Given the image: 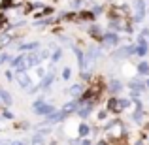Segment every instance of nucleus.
I'll return each instance as SVG.
<instances>
[{
    "label": "nucleus",
    "mask_w": 149,
    "mask_h": 145,
    "mask_svg": "<svg viewBox=\"0 0 149 145\" xmlns=\"http://www.w3.org/2000/svg\"><path fill=\"white\" fill-rule=\"evenodd\" d=\"M10 66L15 70V72H26V68H30L29 66V53H21L19 57L11 58Z\"/></svg>",
    "instance_id": "nucleus-1"
},
{
    "label": "nucleus",
    "mask_w": 149,
    "mask_h": 145,
    "mask_svg": "<svg viewBox=\"0 0 149 145\" xmlns=\"http://www.w3.org/2000/svg\"><path fill=\"white\" fill-rule=\"evenodd\" d=\"M13 79L17 81V85L21 89H29L30 85H32V77H30L26 72H15V77H13Z\"/></svg>",
    "instance_id": "nucleus-2"
},
{
    "label": "nucleus",
    "mask_w": 149,
    "mask_h": 145,
    "mask_svg": "<svg viewBox=\"0 0 149 145\" xmlns=\"http://www.w3.org/2000/svg\"><path fill=\"white\" fill-rule=\"evenodd\" d=\"M53 83H55V72H53V68H51L49 72H47V74H45V76L40 79V91L47 92V89H49Z\"/></svg>",
    "instance_id": "nucleus-3"
},
{
    "label": "nucleus",
    "mask_w": 149,
    "mask_h": 145,
    "mask_svg": "<svg viewBox=\"0 0 149 145\" xmlns=\"http://www.w3.org/2000/svg\"><path fill=\"white\" fill-rule=\"evenodd\" d=\"M53 111H57V109H55V105H53V104H47V102H44L40 108L34 109V113H36V115H42V117H47V115H51Z\"/></svg>",
    "instance_id": "nucleus-4"
},
{
    "label": "nucleus",
    "mask_w": 149,
    "mask_h": 145,
    "mask_svg": "<svg viewBox=\"0 0 149 145\" xmlns=\"http://www.w3.org/2000/svg\"><path fill=\"white\" fill-rule=\"evenodd\" d=\"M40 42H29V44H19L17 49L21 51V53H32V51H38L40 49Z\"/></svg>",
    "instance_id": "nucleus-5"
},
{
    "label": "nucleus",
    "mask_w": 149,
    "mask_h": 145,
    "mask_svg": "<svg viewBox=\"0 0 149 145\" xmlns=\"http://www.w3.org/2000/svg\"><path fill=\"white\" fill-rule=\"evenodd\" d=\"M0 102H2L4 105H11L13 104V98L8 91H4V89H0Z\"/></svg>",
    "instance_id": "nucleus-6"
},
{
    "label": "nucleus",
    "mask_w": 149,
    "mask_h": 145,
    "mask_svg": "<svg viewBox=\"0 0 149 145\" xmlns=\"http://www.w3.org/2000/svg\"><path fill=\"white\" fill-rule=\"evenodd\" d=\"M81 92H83V85H81V83H76V85H72V87L68 89V94L74 96V98L81 96Z\"/></svg>",
    "instance_id": "nucleus-7"
},
{
    "label": "nucleus",
    "mask_w": 149,
    "mask_h": 145,
    "mask_svg": "<svg viewBox=\"0 0 149 145\" xmlns=\"http://www.w3.org/2000/svg\"><path fill=\"white\" fill-rule=\"evenodd\" d=\"M134 11H136V21H140L143 17V2L142 0H136L134 2Z\"/></svg>",
    "instance_id": "nucleus-8"
},
{
    "label": "nucleus",
    "mask_w": 149,
    "mask_h": 145,
    "mask_svg": "<svg viewBox=\"0 0 149 145\" xmlns=\"http://www.w3.org/2000/svg\"><path fill=\"white\" fill-rule=\"evenodd\" d=\"M11 42H13V34H11V32L2 34V36H0V49H2V47H6L8 44H11Z\"/></svg>",
    "instance_id": "nucleus-9"
},
{
    "label": "nucleus",
    "mask_w": 149,
    "mask_h": 145,
    "mask_svg": "<svg viewBox=\"0 0 149 145\" xmlns=\"http://www.w3.org/2000/svg\"><path fill=\"white\" fill-rule=\"evenodd\" d=\"M61 57H62V49H61V47H55L53 53H51V66L57 64V62L61 60Z\"/></svg>",
    "instance_id": "nucleus-10"
},
{
    "label": "nucleus",
    "mask_w": 149,
    "mask_h": 145,
    "mask_svg": "<svg viewBox=\"0 0 149 145\" xmlns=\"http://www.w3.org/2000/svg\"><path fill=\"white\" fill-rule=\"evenodd\" d=\"M44 142H45V138L36 132V134L32 136V139H30V145H44Z\"/></svg>",
    "instance_id": "nucleus-11"
},
{
    "label": "nucleus",
    "mask_w": 149,
    "mask_h": 145,
    "mask_svg": "<svg viewBox=\"0 0 149 145\" xmlns=\"http://www.w3.org/2000/svg\"><path fill=\"white\" fill-rule=\"evenodd\" d=\"M119 100H115V98H111V100L108 102V111H119Z\"/></svg>",
    "instance_id": "nucleus-12"
},
{
    "label": "nucleus",
    "mask_w": 149,
    "mask_h": 145,
    "mask_svg": "<svg viewBox=\"0 0 149 145\" xmlns=\"http://www.w3.org/2000/svg\"><path fill=\"white\" fill-rule=\"evenodd\" d=\"M104 42H106V44H109V45H115V44H117V36H115L113 32H108V34L104 36Z\"/></svg>",
    "instance_id": "nucleus-13"
},
{
    "label": "nucleus",
    "mask_w": 149,
    "mask_h": 145,
    "mask_svg": "<svg viewBox=\"0 0 149 145\" xmlns=\"http://www.w3.org/2000/svg\"><path fill=\"white\" fill-rule=\"evenodd\" d=\"M34 68H36V70H34V72H36V76H38V77H40V79H42V77H44V76H45V74H47V70H45V68H44V66H42V64H38V66H34Z\"/></svg>",
    "instance_id": "nucleus-14"
},
{
    "label": "nucleus",
    "mask_w": 149,
    "mask_h": 145,
    "mask_svg": "<svg viewBox=\"0 0 149 145\" xmlns=\"http://www.w3.org/2000/svg\"><path fill=\"white\" fill-rule=\"evenodd\" d=\"M70 77H72V70H70L68 66H64V68H62V81H68Z\"/></svg>",
    "instance_id": "nucleus-15"
},
{
    "label": "nucleus",
    "mask_w": 149,
    "mask_h": 145,
    "mask_svg": "<svg viewBox=\"0 0 149 145\" xmlns=\"http://www.w3.org/2000/svg\"><path fill=\"white\" fill-rule=\"evenodd\" d=\"M89 134V126L87 124H79L77 126V136H87Z\"/></svg>",
    "instance_id": "nucleus-16"
},
{
    "label": "nucleus",
    "mask_w": 149,
    "mask_h": 145,
    "mask_svg": "<svg viewBox=\"0 0 149 145\" xmlns=\"http://www.w3.org/2000/svg\"><path fill=\"white\" fill-rule=\"evenodd\" d=\"M89 34L95 36V38H98L100 36V28H98V26H91V28H89Z\"/></svg>",
    "instance_id": "nucleus-17"
},
{
    "label": "nucleus",
    "mask_w": 149,
    "mask_h": 145,
    "mask_svg": "<svg viewBox=\"0 0 149 145\" xmlns=\"http://www.w3.org/2000/svg\"><path fill=\"white\" fill-rule=\"evenodd\" d=\"M0 117H2V119H13V113H11V111H8V109H2Z\"/></svg>",
    "instance_id": "nucleus-18"
},
{
    "label": "nucleus",
    "mask_w": 149,
    "mask_h": 145,
    "mask_svg": "<svg viewBox=\"0 0 149 145\" xmlns=\"http://www.w3.org/2000/svg\"><path fill=\"white\" fill-rule=\"evenodd\" d=\"M10 60H11V57H10L8 53H2V55H0V64H4V62H10Z\"/></svg>",
    "instance_id": "nucleus-19"
},
{
    "label": "nucleus",
    "mask_w": 149,
    "mask_h": 145,
    "mask_svg": "<svg viewBox=\"0 0 149 145\" xmlns=\"http://www.w3.org/2000/svg\"><path fill=\"white\" fill-rule=\"evenodd\" d=\"M44 102H45V100H44V96H42V98H38V100H34V104H32V109H36V108H40V105H42V104H44Z\"/></svg>",
    "instance_id": "nucleus-20"
},
{
    "label": "nucleus",
    "mask_w": 149,
    "mask_h": 145,
    "mask_svg": "<svg viewBox=\"0 0 149 145\" xmlns=\"http://www.w3.org/2000/svg\"><path fill=\"white\" fill-rule=\"evenodd\" d=\"M138 70H140L142 74H146L147 70H149V66H147V64H140V68H138Z\"/></svg>",
    "instance_id": "nucleus-21"
},
{
    "label": "nucleus",
    "mask_w": 149,
    "mask_h": 145,
    "mask_svg": "<svg viewBox=\"0 0 149 145\" xmlns=\"http://www.w3.org/2000/svg\"><path fill=\"white\" fill-rule=\"evenodd\" d=\"M13 77H15V76H13V72H11V70H8V72H6V79H10V81H11Z\"/></svg>",
    "instance_id": "nucleus-22"
},
{
    "label": "nucleus",
    "mask_w": 149,
    "mask_h": 145,
    "mask_svg": "<svg viewBox=\"0 0 149 145\" xmlns=\"http://www.w3.org/2000/svg\"><path fill=\"white\" fill-rule=\"evenodd\" d=\"M79 0H74V2H72V10H76V8H77V10H79Z\"/></svg>",
    "instance_id": "nucleus-23"
},
{
    "label": "nucleus",
    "mask_w": 149,
    "mask_h": 145,
    "mask_svg": "<svg viewBox=\"0 0 149 145\" xmlns=\"http://www.w3.org/2000/svg\"><path fill=\"white\" fill-rule=\"evenodd\" d=\"M10 145H26L25 142H21V139H15V142H11Z\"/></svg>",
    "instance_id": "nucleus-24"
},
{
    "label": "nucleus",
    "mask_w": 149,
    "mask_h": 145,
    "mask_svg": "<svg viewBox=\"0 0 149 145\" xmlns=\"http://www.w3.org/2000/svg\"><path fill=\"white\" fill-rule=\"evenodd\" d=\"M106 115H108V111H100V113H98V119H100V121L106 119Z\"/></svg>",
    "instance_id": "nucleus-25"
},
{
    "label": "nucleus",
    "mask_w": 149,
    "mask_h": 145,
    "mask_svg": "<svg viewBox=\"0 0 149 145\" xmlns=\"http://www.w3.org/2000/svg\"><path fill=\"white\" fill-rule=\"evenodd\" d=\"M81 145H91V142H89V139H83V142H81Z\"/></svg>",
    "instance_id": "nucleus-26"
},
{
    "label": "nucleus",
    "mask_w": 149,
    "mask_h": 145,
    "mask_svg": "<svg viewBox=\"0 0 149 145\" xmlns=\"http://www.w3.org/2000/svg\"><path fill=\"white\" fill-rule=\"evenodd\" d=\"M147 87H149V79H147Z\"/></svg>",
    "instance_id": "nucleus-27"
},
{
    "label": "nucleus",
    "mask_w": 149,
    "mask_h": 145,
    "mask_svg": "<svg viewBox=\"0 0 149 145\" xmlns=\"http://www.w3.org/2000/svg\"><path fill=\"white\" fill-rule=\"evenodd\" d=\"M0 145H8V143H0Z\"/></svg>",
    "instance_id": "nucleus-28"
}]
</instances>
